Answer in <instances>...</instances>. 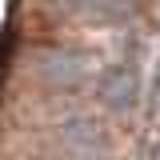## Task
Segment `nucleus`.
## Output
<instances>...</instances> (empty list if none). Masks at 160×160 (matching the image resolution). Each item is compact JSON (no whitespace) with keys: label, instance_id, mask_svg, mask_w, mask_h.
Segmentation results:
<instances>
[{"label":"nucleus","instance_id":"7ed1b4c3","mask_svg":"<svg viewBox=\"0 0 160 160\" xmlns=\"http://www.w3.org/2000/svg\"><path fill=\"white\" fill-rule=\"evenodd\" d=\"M108 132L92 116H72L60 128V160H104Z\"/></svg>","mask_w":160,"mask_h":160},{"label":"nucleus","instance_id":"f257e3e1","mask_svg":"<svg viewBox=\"0 0 160 160\" xmlns=\"http://www.w3.org/2000/svg\"><path fill=\"white\" fill-rule=\"evenodd\" d=\"M32 72L48 88H60V92H72V88L100 76L96 60L88 52H80V48H44V52L32 56Z\"/></svg>","mask_w":160,"mask_h":160},{"label":"nucleus","instance_id":"20e7f679","mask_svg":"<svg viewBox=\"0 0 160 160\" xmlns=\"http://www.w3.org/2000/svg\"><path fill=\"white\" fill-rule=\"evenodd\" d=\"M100 100H104L108 112L128 116V112L136 108V100H140V72H136V64H112V68H104V72H100Z\"/></svg>","mask_w":160,"mask_h":160},{"label":"nucleus","instance_id":"f03ea898","mask_svg":"<svg viewBox=\"0 0 160 160\" xmlns=\"http://www.w3.org/2000/svg\"><path fill=\"white\" fill-rule=\"evenodd\" d=\"M52 4H60L68 16L96 24V28H124V24H136L140 16L136 0H52Z\"/></svg>","mask_w":160,"mask_h":160}]
</instances>
